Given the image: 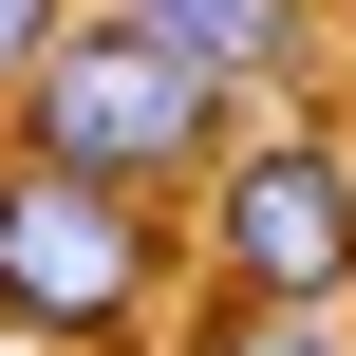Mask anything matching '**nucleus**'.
Returning <instances> with one entry per match:
<instances>
[{
  "label": "nucleus",
  "instance_id": "nucleus-1",
  "mask_svg": "<svg viewBox=\"0 0 356 356\" xmlns=\"http://www.w3.org/2000/svg\"><path fill=\"white\" fill-rule=\"evenodd\" d=\"M150 300H169V188H94V169L0 150V338L113 356Z\"/></svg>",
  "mask_w": 356,
  "mask_h": 356
},
{
  "label": "nucleus",
  "instance_id": "nucleus-2",
  "mask_svg": "<svg viewBox=\"0 0 356 356\" xmlns=\"http://www.w3.org/2000/svg\"><path fill=\"white\" fill-rule=\"evenodd\" d=\"M0 94H19V150H38V169H94V188H188V169L225 150V113H244V94H207L188 56H150L131 19H56Z\"/></svg>",
  "mask_w": 356,
  "mask_h": 356
},
{
  "label": "nucleus",
  "instance_id": "nucleus-3",
  "mask_svg": "<svg viewBox=\"0 0 356 356\" xmlns=\"http://www.w3.org/2000/svg\"><path fill=\"white\" fill-rule=\"evenodd\" d=\"M207 282L225 300H356V131L282 113L207 150Z\"/></svg>",
  "mask_w": 356,
  "mask_h": 356
},
{
  "label": "nucleus",
  "instance_id": "nucleus-4",
  "mask_svg": "<svg viewBox=\"0 0 356 356\" xmlns=\"http://www.w3.org/2000/svg\"><path fill=\"white\" fill-rule=\"evenodd\" d=\"M94 19H131L150 56H188L207 94H300V0H94Z\"/></svg>",
  "mask_w": 356,
  "mask_h": 356
},
{
  "label": "nucleus",
  "instance_id": "nucleus-5",
  "mask_svg": "<svg viewBox=\"0 0 356 356\" xmlns=\"http://www.w3.org/2000/svg\"><path fill=\"white\" fill-rule=\"evenodd\" d=\"M188 356H356V338H338V300H207Z\"/></svg>",
  "mask_w": 356,
  "mask_h": 356
},
{
  "label": "nucleus",
  "instance_id": "nucleus-6",
  "mask_svg": "<svg viewBox=\"0 0 356 356\" xmlns=\"http://www.w3.org/2000/svg\"><path fill=\"white\" fill-rule=\"evenodd\" d=\"M56 19H75V0H0V75H19V56H38Z\"/></svg>",
  "mask_w": 356,
  "mask_h": 356
}]
</instances>
